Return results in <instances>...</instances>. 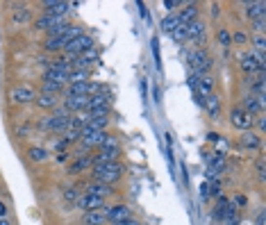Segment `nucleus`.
<instances>
[{
    "mask_svg": "<svg viewBox=\"0 0 266 225\" xmlns=\"http://www.w3.org/2000/svg\"><path fill=\"white\" fill-rule=\"evenodd\" d=\"M191 61H193V68H196V78H198L200 73H207L209 68H212V60H209V55L205 53V50H193L191 55Z\"/></svg>",
    "mask_w": 266,
    "mask_h": 225,
    "instance_id": "8",
    "label": "nucleus"
},
{
    "mask_svg": "<svg viewBox=\"0 0 266 225\" xmlns=\"http://www.w3.org/2000/svg\"><path fill=\"white\" fill-rule=\"evenodd\" d=\"M262 107H264V96H253V93H250V96H246V98H244V105H241V109H244L246 114H250V116H255V114L260 112Z\"/></svg>",
    "mask_w": 266,
    "mask_h": 225,
    "instance_id": "11",
    "label": "nucleus"
},
{
    "mask_svg": "<svg viewBox=\"0 0 266 225\" xmlns=\"http://www.w3.org/2000/svg\"><path fill=\"white\" fill-rule=\"evenodd\" d=\"M257 225H264V209L257 214Z\"/></svg>",
    "mask_w": 266,
    "mask_h": 225,
    "instance_id": "39",
    "label": "nucleus"
},
{
    "mask_svg": "<svg viewBox=\"0 0 266 225\" xmlns=\"http://www.w3.org/2000/svg\"><path fill=\"white\" fill-rule=\"evenodd\" d=\"M93 164V157H89V155H82V157H78L73 162V164L68 166V173H73V175H78V173H82V171H87L89 166Z\"/></svg>",
    "mask_w": 266,
    "mask_h": 225,
    "instance_id": "19",
    "label": "nucleus"
},
{
    "mask_svg": "<svg viewBox=\"0 0 266 225\" xmlns=\"http://www.w3.org/2000/svg\"><path fill=\"white\" fill-rule=\"evenodd\" d=\"M75 205L80 207L82 212H96V209H102V207H107L102 198H96V196H89V193H82V196H78Z\"/></svg>",
    "mask_w": 266,
    "mask_h": 225,
    "instance_id": "6",
    "label": "nucleus"
},
{
    "mask_svg": "<svg viewBox=\"0 0 266 225\" xmlns=\"http://www.w3.org/2000/svg\"><path fill=\"white\" fill-rule=\"evenodd\" d=\"M66 96H91V82H78L68 86Z\"/></svg>",
    "mask_w": 266,
    "mask_h": 225,
    "instance_id": "23",
    "label": "nucleus"
},
{
    "mask_svg": "<svg viewBox=\"0 0 266 225\" xmlns=\"http://www.w3.org/2000/svg\"><path fill=\"white\" fill-rule=\"evenodd\" d=\"M230 41H232V43H237V46H246V43H248V34L239 30V32L230 34Z\"/></svg>",
    "mask_w": 266,
    "mask_h": 225,
    "instance_id": "32",
    "label": "nucleus"
},
{
    "mask_svg": "<svg viewBox=\"0 0 266 225\" xmlns=\"http://www.w3.org/2000/svg\"><path fill=\"white\" fill-rule=\"evenodd\" d=\"M71 2H55V0H46L43 2V9L46 12L43 14H48V16H66L68 12H71Z\"/></svg>",
    "mask_w": 266,
    "mask_h": 225,
    "instance_id": "10",
    "label": "nucleus"
},
{
    "mask_svg": "<svg viewBox=\"0 0 266 225\" xmlns=\"http://www.w3.org/2000/svg\"><path fill=\"white\" fill-rule=\"evenodd\" d=\"M107 223V207L96 209V212H84L82 225H105Z\"/></svg>",
    "mask_w": 266,
    "mask_h": 225,
    "instance_id": "13",
    "label": "nucleus"
},
{
    "mask_svg": "<svg viewBox=\"0 0 266 225\" xmlns=\"http://www.w3.org/2000/svg\"><path fill=\"white\" fill-rule=\"evenodd\" d=\"M80 34H84V30H82V25H66V30L61 32V37H64V41L66 43H71L73 39H78Z\"/></svg>",
    "mask_w": 266,
    "mask_h": 225,
    "instance_id": "27",
    "label": "nucleus"
},
{
    "mask_svg": "<svg viewBox=\"0 0 266 225\" xmlns=\"http://www.w3.org/2000/svg\"><path fill=\"white\" fill-rule=\"evenodd\" d=\"M178 20H180V25H189L191 20H198V5H196V2H189V5L178 14Z\"/></svg>",
    "mask_w": 266,
    "mask_h": 225,
    "instance_id": "14",
    "label": "nucleus"
},
{
    "mask_svg": "<svg viewBox=\"0 0 266 225\" xmlns=\"http://www.w3.org/2000/svg\"><path fill=\"white\" fill-rule=\"evenodd\" d=\"M186 27V39H200V37H205V23L203 20H191Z\"/></svg>",
    "mask_w": 266,
    "mask_h": 225,
    "instance_id": "17",
    "label": "nucleus"
},
{
    "mask_svg": "<svg viewBox=\"0 0 266 225\" xmlns=\"http://www.w3.org/2000/svg\"><path fill=\"white\" fill-rule=\"evenodd\" d=\"M121 175H123V164H121V162H109V164L93 166V180H96V182H102V184L112 186Z\"/></svg>",
    "mask_w": 266,
    "mask_h": 225,
    "instance_id": "2",
    "label": "nucleus"
},
{
    "mask_svg": "<svg viewBox=\"0 0 266 225\" xmlns=\"http://www.w3.org/2000/svg\"><path fill=\"white\" fill-rule=\"evenodd\" d=\"M232 125L239 127V130H253V123H255V116H250V114H246L241 107H237V109H232Z\"/></svg>",
    "mask_w": 266,
    "mask_h": 225,
    "instance_id": "7",
    "label": "nucleus"
},
{
    "mask_svg": "<svg viewBox=\"0 0 266 225\" xmlns=\"http://www.w3.org/2000/svg\"><path fill=\"white\" fill-rule=\"evenodd\" d=\"M180 25V20H178V14H168V16H164V19H162V30H164V32H173L175 27Z\"/></svg>",
    "mask_w": 266,
    "mask_h": 225,
    "instance_id": "29",
    "label": "nucleus"
},
{
    "mask_svg": "<svg viewBox=\"0 0 266 225\" xmlns=\"http://www.w3.org/2000/svg\"><path fill=\"white\" fill-rule=\"evenodd\" d=\"M171 37H173V39L178 41V43L186 41V27H184V25H178V27L173 30V32H171Z\"/></svg>",
    "mask_w": 266,
    "mask_h": 225,
    "instance_id": "33",
    "label": "nucleus"
},
{
    "mask_svg": "<svg viewBox=\"0 0 266 225\" xmlns=\"http://www.w3.org/2000/svg\"><path fill=\"white\" fill-rule=\"evenodd\" d=\"M264 23H266L264 16H260V19H255V20H253V30H255L257 34H262V32H264Z\"/></svg>",
    "mask_w": 266,
    "mask_h": 225,
    "instance_id": "36",
    "label": "nucleus"
},
{
    "mask_svg": "<svg viewBox=\"0 0 266 225\" xmlns=\"http://www.w3.org/2000/svg\"><path fill=\"white\" fill-rule=\"evenodd\" d=\"M80 225H82V223H80Z\"/></svg>",
    "mask_w": 266,
    "mask_h": 225,
    "instance_id": "45",
    "label": "nucleus"
},
{
    "mask_svg": "<svg viewBox=\"0 0 266 225\" xmlns=\"http://www.w3.org/2000/svg\"><path fill=\"white\" fill-rule=\"evenodd\" d=\"M219 9H221L219 5H212V16H219Z\"/></svg>",
    "mask_w": 266,
    "mask_h": 225,
    "instance_id": "42",
    "label": "nucleus"
},
{
    "mask_svg": "<svg viewBox=\"0 0 266 225\" xmlns=\"http://www.w3.org/2000/svg\"><path fill=\"white\" fill-rule=\"evenodd\" d=\"M207 139H209V141H216V139H219V134H216V132H209V134H207Z\"/></svg>",
    "mask_w": 266,
    "mask_h": 225,
    "instance_id": "40",
    "label": "nucleus"
},
{
    "mask_svg": "<svg viewBox=\"0 0 266 225\" xmlns=\"http://www.w3.org/2000/svg\"><path fill=\"white\" fill-rule=\"evenodd\" d=\"M250 50H255V53H264L266 50V39H264V34H257L253 39V48Z\"/></svg>",
    "mask_w": 266,
    "mask_h": 225,
    "instance_id": "31",
    "label": "nucleus"
},
{
    "mask_svg": "<svg viewBox=\"0 0 266 225\" xmlns=\"http://www.w3.org/2000/svg\"><path fill=\"white\" fill-rule=\"evenodd\" d=\"M43 80H46V82H55V84H60V86L68 84V75L66 73H57V71H50V68L43 73Z\"/></svg>",
    "mask_w": 266,
    "mask_h": 225,
    "instance_id": "24",
    "label": "nucleus"
},
{
    "mask_svg": "<svg viewBox=\"0 0 266 225\" xmlns=\"http://www.w3.org/2000/svg\"><path fill=\"white\" fill-rule=\"evenodd\" d=\"M34 105L39 107V109H57L60 107V98L55 93H37Z\"/></svg>",
    "mask_w": 266,
    "mask_h": 225,
    "instance_id": "12",
    "label": "nucleus"
},
{
    "mask_svg": "<svg viewBox=\"0 0 266 225\" xmlns=\"http://www.w3.org/2000/svg\"><path fill=\"white\" fill-rule=\"evenodd\" d=\"M9 100L16 102V105H30L37 100V91L27 84H16L9 89Z\"/></svg>",
    "mask_w": 266,
    "mask_h": 225,
    "instance_id": "3",
    "label": "nucleus"
},
{
    "mask_svg": "<svg viewBox=\"0 0 266 225\" xmlns=\"http://www.w3.org/2000/svg\"><path fill=\"white\" fill-rule=\"evenodd\" d=\"M61 89H64V86L55 84V82H46V80H43V84H41V93H55V96H57Z\"/></svg>",
    "mask_w": 266,
    "mask_h": 225,
    "instance_id": "30",
    "label": "nucleus"
},
{
    "mask_svg": "<svg viewBox=\"0 0 266 225\" xmlns=\"http://www.w3.org/2000/svg\"><path fill=\"white\" fill-rule=\"evenodd\" d=\"M27 157L32 159V162H46L48 157H50V152L46 150V148H39V146H34L27 150Z\"/></svg>",
    "mask_w": 266,
    "mask_h": 225,
    "instance_id": "28",
    "label": "nucleus"
},
{
    "mask_svg": "<svg viewBox=\"0 0 266 225\" xmlns=\"http://www.w3.org/2000/svg\"><path fill=\"white\" fill-rule=\"evenodd\" d=\"M64 48H66V41H64L61 34H57V37H48V39L43 41V50H46V53H60V50H64Z\"/></svg>",
    "mask_w": 266,
    "mask_h": 225,
    "instance_id": "15",
    "label": "nucleus"
},
{
    "mask_svg": "<svg viewBox=\"0 0 266 225\" xmlns=\"http://www.w3.org/2000/svg\"><path fill=\"white\" fill-rule=\"evenodd\" d=\"M257 127H260V130H264V119H262V116L257 119Z\"/></svg>",
    "mask_w": 266,
    "mask_h": 225,
    "instance_id": "43",
    "label": "nucleus"
},
{
    "mask_svg": "<svg viewBox=\"0 0 266 225\" xmlns=\"http://www.w3.org/2000/svg\"><path fill=\"white\" fill-rule=\"evenodd\" d=\"M89 48H93V37H89V34H80L78 39H73L71 43H66L64 53H66L68 57H78V55H82L84 50H89Z\"/></svg>",
    "mask_w": 266,
    "mask_h": 225,
    "instance_id": "4",
    "label": "nucleus"
},
{
    "mask_svg": "<svg viewBox=\"0 0 266 225\" xmlns=\"http://www.w3.org/2000/svg\"><path fill=\"white\" fill-rule=\"evenodd\" d=\"M257 175L264 180V175H266V173H264V162H260V164H257Z\"/></svg>",
    "mask_w": 266,
    "mask_h": 225,
    "instance_id": "37",
    "label": "nucleus"
},
{
    "mask_svg": "<svg viewBox=\"0 0 266 225\" xmlns=\"http://www.w3.org/2000/svg\"><path fill=\"white\" fill-rule=\"evenodd\" d=\"M64 200H66V203H75V200H78V189H75V186L64 189Z\"/></svg>",
    "mask_w": 266,
    "mask_h": 225,
    "instance_id": "35",
    "label": "nucleus"
},
{
    "mask_svg": "<svg viewBox=\"0 0 266 225\" xmlns=\"http://www.w3.org/2000/svg\"><path fill=\"white\" fill-rule=\"evenodd\" d=\"M71 114L61 107V109H55V114H50V116H43V119L39 121V127L41 130H50V132H61V130H66V127H71Z\"/></svg>",
    "mask_w": 266,
    "mask_h": 225,
    "instance_id": "1",
    "label": "nucleus"
},
{
    "mask_svg": "<svg viewBox=\"0 0 266 225\" xmlns=\"http://www.w3.org/2000/svg\"><path fill=\"white\" fill-rule=\"evenodd\" d=\"M219 41H221V46H225V48L232 46V41H230V32H227L225 27H221V30H219Z\"/></svg>",
    "mask_w": 266,
    "mask_h": 225,
    "instance_id": "34",
    "label": "nucleus"
},
{
    "mask_svg": "<svg viewBox=\"0 0 266 225\" xmlns=\"http://www.w3.org/2000/svg\"><path fill=\"white\" fill-rule=\"evenodd\" d=\"M264 9H266V2H246V16L250 20L260 19V16H264Z\"/></svg>",
    "mask_w": 266,
    "mask_h": 225,
    "instance_id": "22",
    "label": "nucleus"
},
{
    "mask_svg": "<svg viewBox=\"0 0 266 225\" xmlns=\"http://www.w3.org/2000/svg\"><path fill=\"white\" fill-rule=\"evenodd\" d=\"M241 146L250 148V150H257V148L262 146V141H260V137H257L253 130H246V132L241 134Z\"/></svg>",
    "mask_w": 266,
    "mask_h": 225,
    "instance_id": "21",
    "label": "nucleus"
},
{
    "mask_svg": "<svg viewBox=\"0 0 266 225\" xmlns=\"http://www.w3.org/2000/svg\"><path fill=\"white\" fill-rule=\"evenodd\" d=\"M109 105V96H105V93H93V96H89V109H98V107H107Z\"/></svg>",
    "mask_w": 266,
    "mask_h": 225,
    "instance_id": "25",
    "label": "nucleus"
},
{
    "mask_svg": "<svg viewBox=\"0 0 266 225\" xmlns=\"http://www.w3.org/2000/svg\"><path fill=\"white\" fill-rule=\"evenodd\" d=\"M0 219H7V205L0 203Z\"/></svg>",
    "mask_w": 266,
    "mask_h": 225,
    "instance_id": "38",
    "label": "nucleus"
},
{
    "mask_svg": "<svg viewBox=\"0 0 266 225\" xmlns=\"http://www.w3.org/2000/svg\"><path fill=\"white\" fill-rule=\"evenodd\" d=\"M203 109H205V112L209 114L212 119H219V114H221V100L216 98V96H207Z\"/></svg>",
    "mask_w": 266,
    "mask_h": 225,
    "instance_id": "20",
    "label": "nucleus"
},
{
    "mask_svg": "<svg viewBox=\"0 0 266 225\" xmlns=\"http://www.w3.org/2000/svg\"><path fill=\"white\" fill-rule=\"evenodd\" d=\"M164 5H166V7H168V9H171V7H178V5H180V2H175V0H168V2H164Z\"/></svg>",
    "mask_w": 266,
    "mask_h": 225,
    "instance_id": "41",
    "label": "nucleus"
},
{
    "mask_svg": "<svg viewBox=\"0 0 266 225\" xmlns=\"http://www.w3.org/2000/svg\"><path fill=\"white\" fill-rule=\"evenodd\" d=\"M132 219V212L127 205H114V207H107V221L114 223H121V221H127Z\"/></svg>",
    "mask_w": 266,
    "mask_h": 225,
    "instance_id": "9",
    "label": "nucleus"
},
{
    "mask_svg": "<svg viewBox=\"0 0 266 225\" xmlns=\"http://www.w3.org/2000/svg\"><path fill=\"white\" fill-rule=\"evenodd\" d=\"M0 225H12V221H9V219H0Z\"/></svg>",
    "mask_w": 266,
    "mask_h": 225,
    "instance_id": "44",
    "label": "nucleus"
},
{
    "mask_svg": "<svg viewBox=\"0 0 266 225\" xmlns=\"http://www.w3.org/2000/svg\"><path fill=\"white\" fill-rule=\"evenodd\" d=\"M239 66H241V71H244V73H257V61H255V57L253 55H250V50H248V53H244L239 57Z\"/></svg>",
    "mask_w": 266,
    "mask_h": 225,
    "instance_id": "18",
    "label": "nucleus"
},
{
    "mask_svg": "<svg viewBox=\"0 0 266 225\" xmlns=\"http://www.w3.org/2000/svg\"><path fill=\"white\" fill-rule=\"evenodd\" d=\"M84 193L105 200V196H109V193H114V191H112V186H109V184H102V182H91V184L87 186V191H84Z\"/></svg>",
    "mask_w": 266,
    "mask_h": 225,
    "instance_id": "16",
    "label": "nucleus"
},
{
    "mask_svg": "<svg viewBox=\"0 0 266 225\" xmlns=\"http://www.w3.org/2000/svg\"><path fill=\"white\" fill-rule=\"evenodd\" d=\"M68 82L71 84H78V82H89V71L87 68H73L68 73Z\"/></svg>",
    "mask_w": 266,
    "mask_h": 225,
    "instance_id": "26",
    "label": "nucleus"
},
{
    "mask_svg": "<svg viewBox=\"0 0 266 225\" xmlns=\"http://www.w3.org/2000/svg\"><path fill=\"white\" fill-rule=\"evenodd\" d=\"M61 107L66 109L68 114H78V112H87L89 107V96H66L64 98V102H61Z\"/></svg>",
    "mask_w": 266,
    "mask_h": 225,
    "instance_id": "5",
    "label": "nucleus"
}]
</instances>
